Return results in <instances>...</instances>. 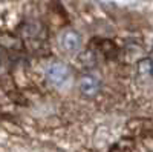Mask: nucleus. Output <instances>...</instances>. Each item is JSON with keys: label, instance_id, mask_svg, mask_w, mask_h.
Instances as JSON below:
<instances>
[{"label": "nucleus", "instance_id": "obj_1", "mask_svg": "<svg viewBox=\"0 0 153 152\" xmlns=\"http://www.w3.org/2000/svg\"><path fill=\"white\" fill-rule=\"evenodd\" d=\"M45 74H46V79L54 83L55 86H61L65 85L69 79H71V69L66 63L63 61H52L49 63L48 68L45 69Z\"/></svg>", "mask_w": 153, "mask_h": 152}, {"label": "nucleus", "instance_id": "obj_2", "mask_svg": "<svg viewBox=\"0 0 153 152\" xmlns=\"http://www.w3.org/2000/svg\"><path fill=\"white\" fill-rule=\"evenodd\" d=\"M60 46L66 52H76L81 48V35L75 29H65L60 34Z\"/></svg>", "mask_w": 153, "mask_h": 152}, {"label": "nucleus", "instance_id": "obj_3", "mask_svg": "<svg viewBox=\"0 0 153 152\" xmlns=\"http://www.w3.org/2000/svg\"><path fill=\"white\" fill-rule=\"evenodd\" d=\"M80 92L86 97H95L98 92H100V88H101V83H100V79L95 77L92 74H86L80 79Z\"/></svg>", "mask_w": 153, "mask_h": 152}, {"label": "nucleus", "instance_id": "obj_4", "mask_svg": "<svg viewBox=\"0 0 153 152\" xmlns=\"http://www.w3.org/2000/svg\"><path fill=\"white\" fill-rule=\"evenodd\" d=\"M92 45L95 46L97 51H100V52L103 54L106 58H109V60L117 58L118 54H120L118 46L115 45L112 40H109V39H94Z\"/></svg>", "mask_w": 153, "mask_h": 152}, {"label": "nucleus", "instance_id": "obj_5", "mask_svg": "<svg viewBox=\"0 0 153 152\" xmlns=\"http://www.w3.org/2000/svg\"><path fill=\"white\" fill-rule=\"evenodd\" d=\"M20 32L23 34V37L26 40H38L43 39V26L38 22H31V23H25Z\"/></svg>", "mask_w": 153, "mask_h": 152}, {"label": "nucleus", "instance_id": "obj_6", "mask_svg": "<svg viewBox=\"0 0 153 152\" xmlns=\"http://www.w3.org/2000/svg\"><path fill=\"white\" fill-rule=\"evenodd\" d=\"M138 74L143 75V77H150V74H152V60L149 57L138 61Z\"/></svg>", "mask_w": 153, "mask_h": 152}, {"label": "nucleus", "instance_id": "obj_7", "mask_svg": "<svg viewBox=\"0 0 153 152\" xmlns=\"http://www.w3.org/2000/svg\"><path fill=\"white\" fill-rule=\"evenodd\" d=\"M3 58H5V49L0 46V71H3V66H5Z\"/></svg>", "mask_w": 153, "mask_h": 152}]
</instances>
